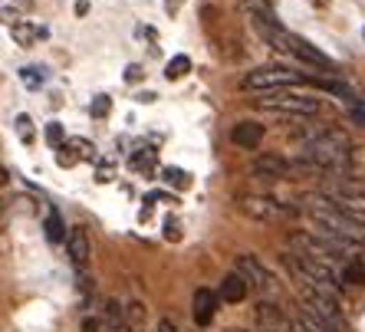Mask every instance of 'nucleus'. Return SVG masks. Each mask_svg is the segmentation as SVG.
<instances>
[{
  "label": "nucleus",
  "instance_id": "obj_7",
  "mask_svg": "<svg viewBox=\"0 0 365 332\" xmlns=\"http://www.w3.org/2000/svg\"><path fill=\"white\" fill-rule=\"evenodd\" d=\"M237 273L247 280V286H254L257 293H264L267 299H273L277 296V280H273V273L267 270L260 260H257L254 254H244V256H237Z\"/></svg>",
  "mask_w": 365,
  "mask_h": 332
},
{
  "label": "nucleus",
  "instance_id": "obj_28",
  "mask_svg": "<svg viewBox=\"0 0 365 332\" xmlns=\"http://www.w3.org/2000/svg\"><path fill=\"white\" fill-rule=\"evenodd\" d=\"M349 115H352V119L359 122V125L365 128V103H359V105H352V109H349Z\"/></svg>",
  "mask_w": 365,
  "mask_h": 332
},
{
  "label": "nucleus",
  "instance_id": "obj_16",
  "mask_svg": "<svg viewBox=\"0 0 365 332\" xmlns=\"http://www.w3.org/2000/svg\"><path fill=\"white\" fill-rule=\"evenodd\" d=\"M14 128H17V138L24 142V145H34L36 132H34V119H30V115H24V112H20L17 119H14Z\"/></svg>",
  "mask_w": 365,
  "mask_h": 332
},
{
  "label": "nucleus",
  "instance_id": "obj_15",
  "mask_svg": "<svg viewBox=\"0 0 365 332\" xmlns=\"http://www.w3.org/2000/svg\"><path fill=\"white\" fill-rule=\"evenodd\" d=\"M187 73H191V60H187V56H171L168 66H165V76H168V83H178V79H185Z\"/></svg>",
  "mask_w": 365,
  "mask_h": 332
},
{
  "label": "nucleus",
  "instance_id": "obj_6",
  "mask_svg": "<svg viewBox=\"0 0 365 332\" xmlns=\"http://www.w3.org/2000/svg\"><path fill=\"white\" fill-rule=\"evenodd\" d=\"M237 207L254 221H287L297 214L293 204H283V201L267 194H237Z\"/></svg>",
  "mask_w": 365,
  "mask_h": 332
},
{
  "label": "nucleus",
  "instance_id": "obj_19",
  "mask_svg": "<svg viewBox=\"0 0 365 332\" xmlns=\"http://www.w3.org/2000/svg\"><path fill=\"white\" fill-rule=\"evenodd\" d=\"M342 283H365V270H362V260H352V264H346L339 270Z\"/></svg>",
  "mask_w": 365,
  "mask_h": 332
},
{
  "label": "nucleus",
  "instance_id": "obj_30",
  "mask_svg": "<svg viewBox=\"0 0 365 332\" xmlns=\"http://www.w3.org/2000/svg\"><path fill=\"white\" fill-rule=\"evenodd\" d=\"M181 4H185V0H165V10H168L171 17H175V14L181 10Z\"/></svg>",
  "mask_w": 365,
  "mask_h": 332
},
{
  "label": "nucleus",
  "instance_id": "obj_3",
  "mask_svg": "<svg viewBox=\"0 0 365 332\" xmlns=\"http://www.w3.org/2000/svg\"><path fill=\"white\" fill-rule=\"evenodd\" d=\"M299 83H309V76H303L297 69H287V66H260V69H250L240 79V89H250V93H280V89H293Z\"/></svg>",
  "mask_w": 365,
  "mask_h": 332
},
{
  "label": "nucleus",
  "instance_id": "obj_12",
  "mask_svg": "<svg viewBox=\"0 0 365 332\" xmlns=\"http://www.w3.org/2000/svg\"><path fill=\"white\" fill-rule=\"evenodd\" d=\"M10 36H14L17 46H36V40L46 36V26L30 24V20H14V24H10Z\"/></svg>",
  "mask_w": 365,
  "mask_h": 332
},
{
  "label": "nucleus",
  "instance_id": "obj_33",
  "mask_svg": "<svg viewBox=\"0 0 365 332\" xmlns=\"http://www.w3.org/2000/svg\"><path fill=\"white\" fill-rule=\"evenodd\" d=\"M283 332H303V329H299V326L293 323V326H287V329H283Z\"/></svg>",
  "mask_w": 365,
  "mask_h": 332
},
{
  "label": "nucleus",
  "instance_id": "obj_2",
  "mask_svg": "<svg viewBox=\"0 0 365 332\" xmlns=\"http://www.w3.org/2000/svg\"><path fill=\"white\" fill-rule=\"evenodd\" d=\"M299 204H306V214L319 224V230H329V234H336V237L352 240V244L365 247V227H359L356 221H349L346 214L336 211V204H332L326 194H306Z\"/></svg>",
  "mask_w": 365,
  "mask_h": 332
},
{
  "label": "nucleus",
  "instance_id": "obj_29",
  "mask_svg": "<svg viewBox=\"0 0 365 332\" xmlns=\"http://www.w3.org/2000/svg\"><path fill=\"white\" fill-rule=\"evenodd\" d=\"M83 332H102L99 319H83Z\"/></svg>",
  "mask_w": 365,
  "mask_h": 332
},
{
  "label": "nucleus",
  "instance_id": "obj_32",
  "mask_svg": "<svg viewBox=\"0 0 365 332\" xmlns=\"http://www.w3.org/2000/svg\"><path fill=\"white\" fill-rule=\"evenodd\" d=\"M155 99H158L155 93H142V95H138V103H155Z\"/></svg>",
  "mask_w": 365,
  "mask_h": 332
},
{
  "label": "nucleus",
  "instance_id": "obj_11",
  "mask_svg": "<svg viewBox=\"0 0 365 332\" xmlns=\"http://www.w3.org/2000/svg\"><path fill=\"white\" fill-rule=\"evenodd\" d=\"M230 138H234V145L250 152V148H257L264 142V125L260 122H237V125L230 128Z\"/></svg>",
  "mask_w": 365,
  "mask_h": 332
},
{
  "label": "nucleus",
  "instance_id": "obj_21",
  "mask_svg": "<svg viewBox=\"0 0 365 332\" xmlns=\"http://www.w3.org/2000/svg\"><path fill=\"white\" fill-rule=\"evenodd\" d=\"M162 178H165V185H175V187H187V185H191V175H187V171H181V168H165Z\"/></svg>",
  "mask_w": 365,
  "mask_h": 332
},
{
  "label": "nucleus",
  "instance_id": "obj_20",
  "mask_svg": "<svg viewBox=\"0 0 365 332\" xmlns=\"http://www.w3.org/2000/svg\"><path fill=\"white\" fill-rule=\"evenodd\" d=\"M69 145H73V152L79 155V162H96V145L93 142H86V138H69Z\"/></svg>",
  "mask_w": 365,
  "mask_h": 332
},
{
  "label": "nucleus",
  "instance_id": "obj_17",
  "mask_svg": "<svg viewBox=\"0 0 365 332\" xmlns=\"http://www.w3.org/2000/svg\"><path fill=\"white\" fill-rule=\"evenodd\" d=\"M46 237H50L53 244L69 240V234H66V227H63V221H60V214L56 211H50V217H46Z\"/></svg>",
  "mask_w": 365,
  "mask_h": 332
},
{
  "label": "nucleus",
  "instance_id": "obj_1",
  "mask_svg": "<svg viewBox=\"0 0 365 332\" xmlns=\"http://www.w3.org/2000/svg\"><path fill=\"white\" fill-rule=\"evenodd\" d=\"M349 138L342 135L339 128H323L316 138H309L303 145V155H299V162L313 165L319 175H329V171H342L349 165Z\"/></svg>",
  "mask_w": 365,
  "mask_h": 332
},
{
  "label": "nucleus",
  "instance_id": "obj_22",
  "mask_svg": "<svg viewBox=\"0 0 365 332\" xmlns=\"http://www.w3.org/2000/svg\"><path fill=\"white\" fill-rule=\"evenodd\" d=\"M132 168L135 171H152L155 168V152L152 148H142V152L132 155Z\"/></svg>",
  "mask_w": 365,
  "mask_h": 332
},
{
  "label": "nucleus",
  "instance_id": "obj_27",
  "mask_svg": "<svg viewBox=\"0 0 365 332\" xmlns=\"http://www.w3.org/2000/svg\"><path fill=\"white\" fill-rule=\"evenodd\" d=\"M142 76H145V69L138 66V63H132V66L125 69V79H128V83H138V79H142Z\"/></svg>",
  "mask_w": 365,
  "mask_h": 332
},
{
  "label": "nucleus",
  "instance_id": "obj_31",
  "mask_svg": "<svg viewBox=\"0 0 365 332\" xmlns=\"http://www.w3.org/2000/svg\"><path fill=\"white\" fill-rule=\"evenodd\" d=\"M158 332H178V326L171 323V319H162V323H158Z\"/></svg>",
  "mask_w": 365,
  "mask_h": 332
},
{
  "label": "nucleus",
  "instance_id": "obj_10",
  "mask_svg": "<svg viewBox=\"0 0 365 332\" xmlns=\"http://www.w3.org/2000/svg\"><path fill=\"white\" fill-rule=\"evenodd\" d=\"M217 303H221V293L211 290H195V299H191V316H195V326H211L214 313H217Z\"/></svg>",
  "mask_w": 365,
  "mask_h": 332
},
{
  "label": "nucleus",
  "instance_id": "obj_24",
  "mask_svg": "<svg viewBox=\"0 0 365 332\" xmlns=\"http://www.w3.org/2000/svg\"><path fill=\"white\" fill-rule=\"evenodd\" d=\"M56 165H60V168H73V165H79V155L73 152V145H63L60 152H56Z\"/></svg>",
  "mask_w": 365,
  "mask_h": 332
},
{
  "label": "nucleus",
  "instance_id": "obj_13",
  "mask_svg": "<svg viewBox=\"0 0 365 332\" xmlns=\"http://www.w3.org/2000/svg\"><path fill=\"white\" fill-rule=\"evenodd\" d=\"M247 293H250V286H247V280L240 276V273L224 276V283H221V299L224 303H244Z\"/></svg>",
  "mask_w": 365,
  "mask_h": 332
},
{
  "label": "nucleus",
  "instance_id": "obj_25",
  "mask_svg": "<svg viewBox=\"0 0 365 332\" xmlns=\"http://www.w3.org/2000/svg\"><path fill=\"white\" fill-rule=\"evenodd\" d=\"M297 326H299L303 332H332V329H326V326L319 323V319H313V316L306 313V309H303V316L297 319Z\"/></svg>",
  "mask_w": 365,
  "mask_h": 332
},
{
  "label": "nucleus",
  "instance_id": "obj_23",
  "mask_svg": "<svg viewBox=\"0 0 365 332\" xmlns=\"http://www.w3.org/2000/svg\"><path fill=\"white\" fill-rule=\"evenodd\" d=\"M109 109H112L109 95H96L93 103H89V115H93V119H106V115H109Z\"/></svg>",
  "mask_w": 365,
  "mask_h": 332
},
{
  "label": "nucleus",
  "instance_id": "obj_18",
  "mask_svg": "<svg viewBox=\"0 0 365 332\" xmlns=\"http://www.w3.org/2000/svg\"><path fill=\"white\" fill-rule=\"evenodd\" d=\"M20 83H24L26 89H40V85L46 83V73H43L40 66H24L20 69Z\"/></svg>",
  "mask_w": 365,
  "mask_h": 332
},
{
  "label": "nucleus",
  "instance_id": "obj_8",
  "mask_svg": "<svg viewBox=\"0 0 365 332\" xmlns=\"http://www.w3.org/2000/svg\"><path fill=\"white\" fill-rule=\"evenodd\" d=\"M329 197L336 211L346 214L349 221H356L359 227H365V194H349V191H323Z\"/></svg>",
  "mask_w": 365,
  "mask_h": 332
},
{
  "label": "nucleus",
  "instance_id": "obj_14",
  "mask_svg": "<svg viewBox=\"0 0 365 332\" xmlns=\"http://www.w3.org/2000/svg\"><path fill=\"white\" fill-rule=\"evenodd\" d=\"M102 332H128V319H125V313H122L115 303H109V309H106V323H102Z\"/></svg>",
  "mask_w": 365,
  "mask_h": 332
},
{
  "label": "nucleus",
  "instance_id": "obj_9",
  "mask_svg": "<svg viewBox=\"0 0 365 332\" xmlns=\"http://www.w3.org/2000/svg\"><path fill=\"white\" fill-rule=\"evenodd\" d=\"M66 256L69 264L76 266L79 273H83V266L89 264V256H93V244H89V234H86V227L79 224V227L69 230V240H66Z\"/></svg>",
  "mask_w": 365,
  "mask_h": 332
},
{
  "label": "nucleus",
  "instance_id": "obj_4",
  "mask_svg": "<svg viewBox=\"0 0 365 332\" xmlns=\"http://www.w3.org/2000/svg\"><path fill=\"white\" fill-rule=\"evenodd\" d=\"M257 105L270 112H287V115H316L319 112V99H313L306 93H293V89L267 93L264 99H257Z\"/></svg>",
  "mask_w": 365,
  "mask_h": 332
},
{
  "label": "nucleus",
  "instance_id": "obj_5",
  "mask_svg": "<svg viewBox=\"0 0 365 332\" xmlns=\"http://www.w3.org/2000/svg\"><path fill=\"white\" fill-rule=\"evenodd\" d=\"M299 296H303V303H306V313L313 316V319H319L326 329H332V332H352V329H349V323H346V316H342L339 299L323 296V293H309V290H303Z\"/></svg>",
  "mask_w": 365,
  "mask_h": 332
},
{
  "label": "nucleus",
  "instance_id": "obj_26",
  "mask_svg": "<svg viewBox=\"0 0 365 332\" xmlns=\"http://www.w3.org/2000/svg\"><path fill=\"white\" fill-rule=\"evenodd\" d=\"M46 142H50L56 152L66 145V142H63V125H60V122H50V125H46Z\"/></svg>",
  "mask_w": 365,
  "mask_h": 332
}]
</instances>
